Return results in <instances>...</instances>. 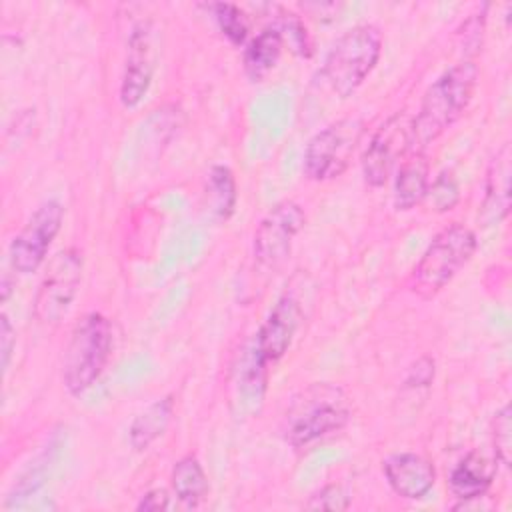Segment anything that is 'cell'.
<instances>
[{"label":"cell","mask_w":512,"mask_h":512,"mask_svg":"<svg viewBox=\"0 0 512 512\" xmlns=\"http://www.w3.org/2000/svg\"><path fill=\"white\" fill-rule=\"evenodd\" d=\"M478 68L472 62H462L446 70L426 90L416 118H412L414 148L422 150L450 128L468 108L476 88Z\"/></svg>","instance_id":"obj_1"},{"label":"cell","mask_w":512,"mask_h":512,"mask_svg":"<svg viewBox=\"0 0 512 512\" xmlns=\"http://www.w3.org/2000/svg\"><path fill=\"white\" fill-rule=\"evenodd\" d=\"M112 354V326L100 312L84 314L64 352L62 382L72 396L84 394L104 372Z\"/></svg>","instance_id":"obj_2"},{"label":"cell","mask_w":512,"mask_h":512,"mask_svg":"<svg viewBox=\"0 0 512 512\" xmlns=\"http://www.w3.org/2000/svg\"><path fill=\"white\" fill-rule=\"evenodd\" d=\"M350 418L346 394L334 384H312L286 412L284 438L292 446H308L314 440L342 430Z\"/></svg>","instance_id":"obj_3"},{"label":"cell","mask_w":512,"mask_h":512,"mask_svg":"<svg viewBox=\"0 0 512 512\" xmlns=\"http://www.w3.org/2000/svg\"><path fill=\"white\" fill-rule=\"evenodd\" d=\"M476 244V234L468 226L458 222L446 226L434 236L414 266L408 280L410 290L422 298L440 292L470 262Z\"/></svg>","instance_id":"obj_4"},{"label":"cell","mask_w":512,"mask_h":512,"mask_svg":"<svg viewBox=\"0 0 512 512\" xmlns=\"http://www.w3.org/2000/svg\"><path fill=\"white\" fill-rule=\"evenodd\" d=\"M382 50V36L372 24L346 30L330 48L324 62V78L330 88L346 98L374 70Z\"/></svg>","instance_id":"obj_5"},{"label":"cell","mask_w":512,"mask_h":512,"mask_svg":"<svg viewBox=\"0 0 512 512\" xmlns=\"http://www.w3.org/2000/svg\"><path fill=\"white\" fill-rule=\"evenodd\" d=\"M362 134L364 124L358 118H344L316 132L304 148V174L318 182L338 178L348 168Z\"/></svg>","instance_id":"obj_6"},{"label":"cell","mask_w":512,"mask_h":512,"mask_svg":"<svg viewBox=\"0 0 512 512\" xmlns=\"http://www.w3.org/2000/svg\"><path fill=\"white\" fill-rule=\"evenodd\" d=\"M82 266V252L76 248H64L50 260L34 298L38 322L56 324L66 316L80 288Z\"/></svg>","instance_id":"obj_7"},{"label":"cell","mask_w":512,"mask_h":512,"mask_svg":"<svg viewBox=\"0 0 512 512\" xmlns=\"http://www.w3.org/2000/svg\"><path fill=\"white\" fill-rule=\"evenodd\" d=\"M414 148L412 118L406 112L390 116L372 136L362 154V174L366 184L378 188L386 184L396 164Z\"/></svg>","instance_id":"obj_8"},{"label":"cell","mask_w":512,"mask_h":512,"mask_svg":"<svg viewBox=\"0 0 512 512\" xmlns=\"http://www.w3.org/2000/svg\"><path fill=\"white\" fill-rule=\"evenodd\" d=\"M306 214L294 200L274 204L254 232V258L260 266L276 270L290 256L294 238L304 228Z\"/></svg>","instance_id":"obj_9"},{"label":"cell","mask_w":512,"mask_h":512,"mask_svg":"<svg viewBox=\"0 0 512 512\" xmlns=\"http://www.w3.org/2000/svg\"><path fill=\"white\" fill-rule=\"evenodd\" d=\"M64 208L56 200L40 204L10 244V264L20 274L34 272L46 258L50 244L60 232Z\"/></svg>","instance_id":"obj_10"},{"label":"cell","mask_w":512,"mask_h":512,"mask_svg":"<svg viewBox=\"0 0 512 512\" xmlns=\"http://www.w3.org/2000/svg\"><path fill=\"white\" fill-rule=\"evenodd\" d=\"M156 70L154 32L150 22H140L132 28L128 38V54L120 82V102L134 108L146 96Z\"/></svg>","instance_id":"obj_11"},{"label":"cell","mask_w":512,"mask_h":512,"mask_svg":"<svg viewBox=\"0 0 512 512\" xmlns=\"http://www.w3.org/2000/svg\"><path fill=\"white\" fill-rule=\"evenodd\" d=\"M300 322H302V304L298 296L292 292H284L274 304V308L270 310L266 322L262 324L254 340L258 352L268 364L280 360L288 352Z\"/></svg>","instance_id":"obj_12"},{"label":"cell","mask_w":512,"mask_h":512,"mask_svg":"<svg viewBox=\"0 0 512 512\" xmlns=\"http://www.w3.org/2000/svg\"><path fill=\"white\" fill-rule=\"evenodd\" d=\"M382 470L390 488L408 500L424 498L436 482V470L432 462L414 452L388 456L382 462Z\"/></svg>","instance_id":"obj_13"},{"label":"cell","mask_w":512,"mask_h":512,"mask_svg":"<svg viewBox=\"0 0 512 512\" xmlns=\"http://www.w3.org/2000/svg\"><path fill=\"white\" fill-rule=\"evenodd\" d=\"M510 176H512V150L504 144L492 158L486 182H484V202L478 214L484 226L502 222L510 212Z\"/></svg>","instance_id":"obj_14"},{"label":"cell","mask_w":512,"mask_h":512,"mask_svg":"<svg viewBox=\"0 0 512 512\" xmlns=\"http://www.w3.org/2000/svg\"><path fill=\"white\" fill-rule=\"evenodd\" d=\"M496 476V464L478 452L464 456L450 472V492L460 502H474L482 498Z\"/></svg>","instance_id":"obj_15"},{"label":"cell","mask_w":512,"mask_h":512,"mask_svg":"<svg viewBox=\"0 0 512 512\" xmlns=\"http://www.w3.org/2000/svg\"><path fill=\"white\" fill-rule=\"evenodd\" d=\"M428 160L422 150H416L402 160L394 182V204L398 210H410L424 200L428 190Z\"/></svg>","instance_id":"obj_16"},{"label":"cell","mask_w":512,"mask_h":512,"mask_svg":"<svg viewBox=\"0 0 512 512\" xmlns=\"http://www.w3.org/2000/svg\"><path fill=\"white\" fill-rule=\"evenodd\" d=\"M172 412H174V402L170 396L148 404L140 414H136V418L130 424V430H128L130 446L138 452L146 450L154 440H158L166 432Z\"/></svg>","instance_id":"obj_17"},{"label":"cell","mask_w":512,"mask_h":512,"mask_svg":"<svg viewBox=\"0 0 512 512\" xmlns=\"http://www.w3.org/2000/svg\"><path fill=\"white\" fill-rule=\"evenodd\" d=\"M282 32L264 28L244 50V72L252 82H260L278 62L282 54Z\"/></svg>","instance_id":"obj_18"},{"label":"cell","mask_w":512,"mask_h":512,"mask_svg":"<svg viewBox=\"0 0 512 512\" xmlns=\"http://www.w3.org/2000/svg\"><path fill=\"white\" fill-rule=\"evenodd\" d=\"M172 490L186 508H196L208 492V480L200 460L192 454L180 458L172 468Z\"/></svg>","instance_id":"obj_19"},{"label":"cell","mask_w":512,"mask_h":512,"mask_svg":"<svg viewBox=\"0 0 512 512\" xmlns=\"http://www.w3.org/2000/svg\"><path fill=\"white\" fill-rule=\"evenodd\" d=\"M268 362L262 358V354L256 348V342H252L236 368V386L240 394L248 396V400H260L266 390V376H268Z\"/></svg>","instance_id":"obj_20"},{"label":"cell","mask_w":512,"mask_h":512,"mask_svg":"<svg viewBox=\"0 0 512 512\" xmlns=\"http://www.w3.org/2000/svg\"><path fill=\"white\" fill-rule=\"evenodd\" d=\"M208 188L214 196V212L224 220L230 218L236 206V182L232 170L226 166H212Z\"/></svg>","instance_id":"obj_21"},{"label":"cell","mask_w":512,"mask_h":512,"mask_svg":"<svg viewBox=\"0 0 512 512\" xmlns=\"http://www.w3.org/2000/svg\"><path fill=\"white\" fill-rule=\"evenodd\" d=\"M212 12H214L220 32L232 44H236V46L244 44V40L248 36V18L240 10V6L230 4V2H218V4H212Z\"/></svg>","instance_id":"obj_22"},{"label":"cell","mask_w":512,"mask_h":512,"mask_svg":"<svg viewBox=\"0 0 512 512\" xmlns=\"http://www.w3.org/2000/svg\"><path fill=\"white\" fill-rule=\"evenodd\" d=\"M424 198L428 200V204L436 212L452 210L460 200V188H458L456 178L450 172L438 174L434 178V182L428 184V190H426Z\"/></svg>","instance_id":"obj_23"},{"label":"cell","mask_w":512,"mask_h":512,"mask_svg":"<svg viewBox=\"0 0 512 512\" xmlns=\"http://www.w3.org/2000/svg\"><path fill=\"white\" fill-rule=\"evenodd\" d=\"M494 456L500 464L510 466L512 458V420L510 406L504 404L494 418Z\"/></svg>","instance_id":"obj_24"},{"label":"cell","mask_w":512,"mask_h":512,"mask_svg":"<svg viewBox=\"0 0 512 512\" xmlns=\"http://www.w3.org/2000/svg\"><path fill=\"white\" fill-rule=\"evenodd\" d=\"M348 506H350V494L340 484H328V486L320 488L306 502V508H310V510L340 512V510H346Z\"/></svg>","instance_id":"obj_25"},{"label":"cell","mask_w":512,"mask_h":512,"mask_svg":"<svg viewBox=\"0 0 512 512\" xmlns=\"http://www.w3.org/2000/svg\"><path fill=\"white\" fill-rule=\"evenodd\" d=\"M16 346V332L10 324V318L6 314L0 316V354H2V370H8L12 352Z\"/></svg>","instance_id":"obj_26"},{"label":"cell","mask_w":512,"mask_h":512,"mask_svg":"<svg viewBox=\"0 0 512 512\" xmlns=\"http://www.w3.org/2000/svg\"><path fill=\"white\" fill-rule=\"evenodd\" d=\"M138 510H166L170 508V496L166 494V490H150L142 496V500L136 506Z\"/></svg>","instance_id":"obj_27"}]
</instances>
